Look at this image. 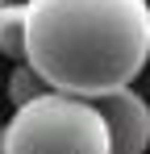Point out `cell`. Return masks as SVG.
<instances>
[{"label": "cell", "instance_id": "obj_4", "mask_svg": "<svg viewBox=\"0 0 150 154\" xmlns=\"http://www.w3.org/2000/svg\"><path fill=\"white\" fill-rule=\"evenodd\" d=\"M25 38H29V4H0V54L25 63Z\"/></svg>", "mask_w": 150, "mask_h": 154}, {"label": "cell", "instance_id": "obj_1", "mask_svg": "<svg viewBox=\"0 0 150 154\" xmlns=\"http://www.w3.org/2000/svg\"><path fill=\"white\" fill-rule=\"evenodd\" d=\"M25 63L46 88L100 100L150 63L146 0H29Z\"/></svg>", "mask_w": 150, "mask_h": 154}, {"label": "cell", "instance_id": "obj_5", "mask_svg": "<svg viewBox=\"0 0 150 154\" xmlns=\"http://www.w3.org/2000/svg\"><path fill=\"white\" fill-rule=\"evenodd\" d=\"M42 83H46V79L38 75V71H33L29 63H21V67L13 71V79H8V100H13V104H25V100H33V96L42 92Z\"/></svg>", "mask_w": 150, "mask_h": 154}, {"label": "cell", "instance_id": "obj_3", "mask_svg": "<svg viewBox=\"0 0 150 154\" xmlns=\"http://www.w3.org/2000/svg\"><path fill=\"white\" fill-rule=\"evenodd\" d=\"M100 108L108 117V129H113V150L121 154H142L150 146V104L125 83L117 92L100 96Z\"/></svg>", "mask_w": 150, "mask_h": 154}, {"label": "cell", "instance_id": "obj_6", "mask_svg": "<svg viewBox=\"0 0 150 154\" xmlns=\"http://www.w3.org/2000/svg\"><path fill=\"white\" fill-rule=\"evenodd\" d=\"M0 4H8V0H0Z\"/></svg>", "mask_w": 150, "mask_h": 154}, {"label": "cell", "instance_id": "obj_2", "mask_svg": "<svg viewBox=\"0 0 150 154\" xmlns=\"http://www.w3.org/2000/svg\"><path fill=\"white\" fill-rule=\"evenodd\" d=\"M113 129L104 108L88 96L46 88L17 104V117L0 129V154H108Z\"/></svg>", "mask_w": 150, "mask_h": 154}]
</instances>
